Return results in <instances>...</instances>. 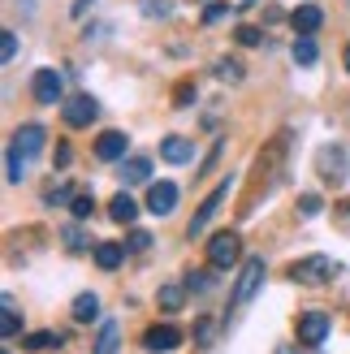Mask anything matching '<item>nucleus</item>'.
<instances>
[{
  "label": "nucleus",
  "instance_id": "29",
  "mask_svg": "<svg viewBox=\"0 0 350 354\" xmlns=\"http://www.w3.org/2000/svg\"><path fill=\"white\" fill-rule=\"evenodd\" d=\"M22 173H26V156L9 147V182L17 186V182H22Z\"/></svg>",
  "mask_w": 350,
  "mask_h": 354
},
{
  "label": "nucleus",
  "instance_id": "38",
  "mask_svg": "<svg viewBox=\"0 0 350 354\" xmlns=\"http://www.w3.org/2000/svg\"><path fill=\"white\" fill-rule=\"evenodd\" d=\"M338 212H342V216H350V199H346V203H342V207H338Z\"/></svg>",
  "mask_w": 350,
  "mask_h": 354
},
{
  "label": "nucleus",
  "instance_id": "32",
  "mask_svg": "<svg viewBox=\"0 0 350 354\" xmlns=\"http://www.w3.org/2000/svg\"><path fill=\"white\" fill-rule=\"evenodd\" d=\"M324 203H320V194H299V212H307V216H316Z\"/></svg>",
  "mask_w": 350,
  "mask_h": 354
},
{
  "label": "nucleus",
  "instance_id": "5",
  "mask_svg": "<svg viewBox=\"0 0 350 354\" xmlns=\"http://www.w3.org/2000/svg\"><path fill=\"white\" fill-rule=\"evenodd\" d=\"M329 328H333V320H329L324 311H303L299 320H294V333H299L303 346H320L329 337Z\"/></svg>",
  "mask_w": 350,
  "mask_h": 354
},
{
  "label": "nucleus",
  "instance_id": "1",
  "mask_svg": "<svg viewBox=\"0 0 350 354\" xmlns=\"http://www.w3.org/2000/svg\"><path fill=\"white\" fill-rule=\"evenodd\" d=\"M333 277H338V263L329 259V255H307L299 263H290V281H294V286H307V290L329 286Z\"/></svg>",
  "mask_w": 350,
  "mask_h": 354
},
{
  "label": "nucleus",
  "instance_id": "39",
  "mask_svg": "<svg viewBox=\"0 0 350 354\" xmlns=\"http://www.w3.org/2000/svg\"><path fill=\"white\" fill-rule=\"evenodd\" d=\"M346 74H350V44H346Z\"/></svg>",
  "mask_w": 350,
  "mask_h": 354
},
{
  "label": "nucleus",
  "instance_id": "13",
  "mask_svg": "<svg viewBox=\"0 0 350 354\" xmlns=\"http://www.w3.org/2000/svg\"><path fill=\"white\" fill-rule=\"evenodd\" d=\"M126 134H121V130H104L100 138H95V156H100V160H121V156H126Z\"/></svg>",
  "mask_w": 350,
  "mask_h": 354
},
{
  "label": "nucleus",
  "instance_id": "14",
  "mask_svg": "<svg viewBox=\"0 0 350 354\" xmlns=\"http://www.w3.org/2000/svg\"><path fill=\"white\" fill-rule=\"evenodd\" d=\"M290 22H294V30H299V35H316L320 22H324V13H320V5H299V9L290 13Z\"/></svg>",
  "mask_w": 350,
  "mask_h": 354
},
{
  "label": "nucleus",
  "instance_id": "12",
  "mask_svg": "<svg viewBox=\"0 0 350 354\" xmlns=\"http://www.w3.org/2000/svg\"><path fill=\"white\" fill-rule=\"evenodd\" d=\"M160 156H165L169 165H190V160H195V143L182 138V134H169L165 143H160Z\"/></svg>",
  "mask_w": 350,
  "mask_h": 354
},
{
  "label": "nucleus",
  "instance_id": "37",
  "mask_svg": "<svg viewBox=\"0 0 350 354\" xmlns=\"http://www.w3.org/2000/svg\"><path fill=\"white\" fill-rule=\"evenodd\" d=\"M195 100V86H178V104H190Z\"/></svg>",
  "mask_w": 350,
  "mask_h": 354
},
{
  "label": "nucleus",
  "instance_id": "35",
  "mask_svg": "<svg viewBox=\"0 0 350 354\" xmlns=\"http://www.w3.org/2000/svg\"><path fill=\"white\" fill-rule=\"evenodd\" d=\"M143 5H147V17H169V0H143Z\"/></svg>",
  "mask_w": 350,
  "mask_h": 354
},
{
  "label": "nucleus",
  "instance_id": "19",
  "mask_svg": "<svg viewBox=\"0 0 350 354\" xmlns=\"http://www.w3.org/2000/svg\"><path fill=\"white\" fill-rule=\"evenodd\" d=\"M121 259H126V246H117V242H100L95 246V263H100L104 272H117Z\"/></svg>",
  "mask_w": 350,
  "mask_h": 354
},
{
  "label": "nucleus",
  "instance_id": "40",
  "mask_svg": "<svg viewBox=\"0 0 350 354\" xmlns=\"http://www.w3.org/2000/svg\"><path fill=\"white\" fill-rule=\"evenodd\" d=\"M277 354H299V350H290V346H282V350H277Z\"/></svg>",
  "mask_w": 350,
  "mask_h": 354
},
{
  "label": "nucleus",
  "instance_id": "24",
  "mask_svg": "<svg viewBox=\"0 0 350 354\" xmlns=\"http://www.w3.org/2000/svg\"><path fill=\"white\" fill-rule=\"evenodd\" d=\"M22 346L26 350H52V346H61V333H26Z\"/></svg>",
  "mask_w": 350,
  "mask_h": 354
},
{
  "label": "nucleus",
  "instance_id": "4",
  "mask_svg": "<svg viewBox=\"0 0 350 354\" xmlns=\"http://www.w3.org/2000/svg\"><path fill=\"white\" fill-rule=\"evenodd\" d=\"M316 173L324 177V182H346V173H350V156H346V147H338V143L320 147V151H316Z\"/></svg>",
  "mask_w": 350,
  "mask_h": 354
},
{
  "label": "nucleus",
  "instance_id": "28",
  "mask_svg": "<svg viewBox=\"0 0 350 354\" xmlns=\"http://www.w3.org/2000/svg\"><path fill=\"white\" fill-rule=\"evenodd\" d=\"M186 290L190 294H208V290H212V272H190L186 277Z\"/></svg>",
  "mask_w": 350,
  "mask_h": 354
},
{
  "label": "nucleus",
  "instance_id": "34",
  "mask_svg": "<svg viewBox=\"0 0 350 354\" xmlns=\"http://www.w3.org/2000/svg\"><path fill=\"white\" fill-rule=\"evenodd\" d=\"M0 44H5V48H0V57L13 61V57H17V35H13V30H5V39H0Z\"/></svg>",
  "mask_w": 350,
  "mask_h": 354
},
{
  "label": "nucleus",
  "instance_id": "17",
  "mask_svg": "<svg viewBox=\"0 0 350 354\" xmlns=\"http://www.w3.org/2000/svg\"><path fill=\"white\" fill-rule=\"evenodd\" d=\"M117 346H121V324H117V320H100L95 354H117Z\"/></svg>",
  "mask_w": 350,
  "mask_h": 354
},
{
  "label": "nucleus",
  "instance_id": "3",
  "mask_svg": "<svg viewBox=\"0 0 350 354\" xmlns=\"http://www.w3.org/2000/svg\"><path fill=\"white\" fill-rule=\"evenodd\" d=\"M238 255H242V238L234 229H221V234L208 238V263L212 268H230V263H238Z\"/></svg>",
  "mask_w": 350,
  "mask_h": 354
},
{
  "label": "nucleus",
  "instance_id": "2",
  "mask_svg": "<svg viewBox=\"0 0 350 354\" xmlns=\"http://www.w3.org/2000/svg\"><path fill=\"white\" fill-rule=\"evenodd\" d=\"M259 286H264V259H247V263H242V272H238V281H234V294H230V311L247 307L251 298L259 294Z\"/></svg>",
  "mask_w": 350,
  "mask_h": 354
},
{
  "label": "nucleus",
  "instance_id": "22",
  "mask_svg": "<svg viewBox=\"0 0 350 354\" xmlns=\"http://www.w3.org/2000/svg\"><path fill=\"white\" fill-rule=\"evenodd\" d=\"M61 242L69 246V251H91V238H86L82 221H78V225H65V229H61Z\"/></svg>",
  "mask_w": 350,
  "mask_h": 354
},
{
  "label": "nucleus",
  "instance_id": "23",
  "mask_svg": "<svg viewBox=\"0 0 350 354\" xmlns=\"http://www.w3.org/2000/svg\"><path fill=\"white\" fill-rule=\"evenodd\" d=\"M212 74H217L221 82H242V61H230V57H221V61L212 65Z\"/></svg>",
  "mask_w": 350,
  "mask_h": 354
},
{
  "label": "nucleus",
  "instance_id": "16",
  "mask_svg": "<svg viewBox=\"0 0 350 354\" xmlns=\"http://www.w3.org/2000/svg\"><path fill=\"white\" fill-rule=\"evenodd\" d=\"M121 182H126V186L151 182V160H147V156H130V160L121 165Z\"/></svg>",
  "mask_w": 350,
  "mask_h": 354
},
{
  "label": "nucleus",
  "instance_id": "30",
  "mask_svg": "<svg viewBox=\"0 0 350 354\" xmlns=\"http://www.w3.org/2000/svg\"><path fill=\"white\" fill-rule=\"evenodd\" d=\"M225 13H230V5H221V0H212V5L203 9V22H208V26H217V22H225Z\"/></svg>",
  "mask_w": 350,
  "mask_h": 354
},
{
  "label": "nucleus",
  "instance_id": "21",
  "mask_svg": "<svg viewBox=\"0 0 350 354\" xmlns=\"http://www.w3.org/2000/svg\"><path fill=\"white\" fill-rule=\"evenodd\" d=\"M290 57H294V65H316V39H311V35H299V39H294V48H290Z\"/></svg>",
  "mask_w": 350,
  "mask_h": 354
},
{
  "label": "nucleus",
  "instance_id": "26",
  "mask_svg": "<svg viewBox=\"0 0 350 354\" xmlns=\"http://www.w3.org/2000/svg\"><path fill=\"white\" fill-rule=\"evenodd\" d=\"M69 212H74V221H91L95 199H91V194H74V203H69Z\"/></svg>",
  "mask_w": 350,
  "mask_h": 354
},
{
  "label": "nucleus",
  "instance_id": "7",
  "mask_svg": "<svg viewBox=\"0 0 350 354\" xmlns=\"http://www.w3.org/2000/svg\"><path fill=\"white\" fill-rule=\"evenodd\" d=\"M61 117H65V126H69V130H82V126H91V121L100 117V104H95L91 95H69Z\"/></svg>",
  "mask_w": 350,
  "mask_h": 354
},
{
  "label": "nucleus",
  "instance_id": "6",
  "mask_svg": "<svg viewBox=\"0 0 350 354\" xmlns=\"http://www.w3.org/2000/svg\"><path fill=\"white\" fill-rule=\"evenodd\" d=\"M230 182H234V177H225V182H221V186H217V190L199 203V212H195V216H190V225H186V234H190V238H199L203 229H208V221L217 216V207L225 203V194H230Z\"/></svg>",
  "mask_w": 350,
  "mask_h": 354
},
{
  "label": "nucleus",
  "instance_id": "33",
  "mask_svg": "<svg viewBox=\"0 0 350 354\" xmlns=\"http://www.w3.org/2000/svg\"><path fill=\"white\" fill-rule=\"evenodd\" d=\"M48 203H74V194H69V186L61 182V186H52V190H48Z\"/></svg>",
  "mask_w": 350,
  "mask_h": 354
},
{
  "label": "nucleus",
  "instance_id": "27",
  "mask_svg": "<svg viewBox=\"0 0 350 354\" xmlns=\"http://www.w3.org/2000/svg\"><path fill=\"white\" fill-rule=\"evenodd\" d=\"M234 39H238V44H247V48H259V44H264V30H259V26H238V30H234Z\"/></svg>",
  "mask_w": 350,
  "mask_h": 354
},
{
  "label": "nucleus",
  "instance_id": "25",
  "mask_svg": "<svg viewBox=\"0 0 350 354\" xmlns=\"http://www.w3.org/2000/svg\"><path fill=\"white\" fill-rule=\"evenodd\" d=\"M17 328H22V315H17V303L5 294V324H0V333H5V337H17Z\"/></svg>",
  "mask_w": 350,
  "mask_h": 354
},
{
  "label": "nucleus",
  "instance_id": "10",
  "mask_svg": "<svg viewBox=\"0 0 350 354\" xmlns=\"http://www.w3.org/2000/svg\"><path fill=\"white\" fill-rule=\"evenodd\" d=\"M30 91H35V100H39V104H57L65 95V78L57 74V69H39L35 82H30Z\"/></svg>",
  "mask_w": 350,
  "mask_h": 354
},
{
  "label": "nucleus",
  "instance_id": "20",
  "mask_svg": "<svg viewBox=\"0 0 350 354\" xmlns=\"http://www.w3.org/2000/svg\"><path fill=\"white\" fill-rule=\"evenodd\" d=\"M69 311H74V320H78V324H91L95 315H100V298H95V294H78Z\"/></svg>",
  "mask_w": 350,
  "mask_h": 354
},
{
  "label": "nucleus",
  "instance_id": "18",
  "mask_svg": "<svg viewBox=\"0 0 350 354\" xmlns=\"http://www.w3.org/2000/svg\"><path fill=\"white\" fill-rule=\"evenodd\" d=\"M156 303H160V311H182V303H186V286L182 281H169V286H160V294H156Z\"/></svg>",
  "mask_w": 350,
  "mask_h": 354
},
{
  "label": "nucleus",
  "instance_id": "15",
  "mask_svg": "<svg viewBox=\"0 0 350 354\" xmlns=\"http://www.w3.org/2000/svg\"><path fill=\"white\" fill-rule=\"evenodd\" d=\"M109 216H113L117 225H134V221H138V203L130 199L126 190H121V194H113V199H109Z\"/></svg>",
  "mask_w": 350,
  "mask_h": 354
},
{
  "label": "nucleus",
  "instance_id": "9",
  "mask_svg": "<svg viewBox=\"0 0 350 354\" xmlns=\"http://www.w3.org/2000/svg\"><path fill=\"white\" fill-rule=\"evenodd\" d=\"M44 143H48V130L39 126V121H26V126H17V134H13V151H22L26 160H30V156H39Z\"/></svg>",
  "mask_w": 350,
  "mask_h": 354
},
{
  "label": "nucleus",
  "instance_id": "36",
  "mask_svg": "<svg viewBox=\"0 0 350 354\" xmlns=\"http://www.w3.org/2000/svg\"><path fill=\"white\" fill-rule=\"evenodd\" d=\"M69 160H74V151H69V143H57V156H52V165H57V169H69Z\"/></svg>",
  "mask_w": 350,
  "mask_h": 354
},
{
  "label": "nucleus",
  "instance_id": "31",
  "mask_svg": "<svg viewBox=\"0 0 350 354\" xmlns=\"http://www.w3.org/2000/svg\"><path fill=\"white\" fill-rule=\"evenodd\" d=\"M126 246H130V251H147V246H151V234H147V229H130Z\"/></svg>",
  "mask_w": 350,
  "mask_h": 354
},
{
  "label": "nucleus",
  "instance_id": "8",
  "mask_svg": "<svg viewBox=\"0 0 350 354\" xmlns=\"http://www.w3.org/2000/svg\"><path fill=\"white\" fill-rule=\"evenodd\" d=\"M182 346V328L178 324H151L143 333V350L147 354H160V350H178Z\"/></svg>",
  "mask_w": 350,
  "mask_h": 354
},
{
  "label": "nucleus",
  "instance_id": "11",
  "mask_svg": "<svg viewBox=\"0 0 350 354\" xmlns=\"http://www.w3.org/2000/svg\"><path fill=\"white\" fill-rule=\"evenodd\" d=\"M173 207H178V182H151L147 212H151V216H169Z\"/></svg>",
  "mask_w": 350,
  "mask_h": 354
}]
</instances>
